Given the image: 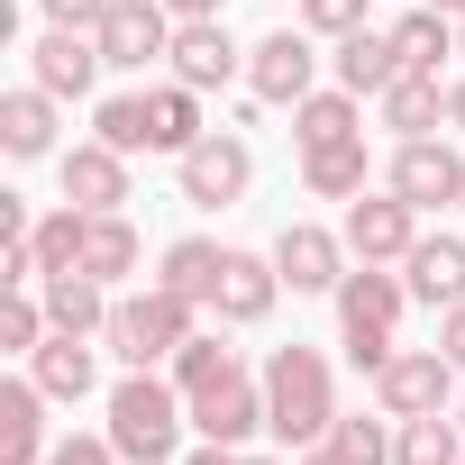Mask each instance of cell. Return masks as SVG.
Wrapping results in <instances>:
<instances>
[{
	"label": "cell",
	"instance_id": "cell-1",
	"mask_svg": "<svg viewBox=\"0 0 465 465\" xmlns=\"http://www.w3.org/2000/svg\"><path fill=\"white\" fill-rule=\"evenodd\" d=\"M183 429H192V401L155 365H128L110 383V447L128 465H183Z\"/></svg>",
	"mask_w": 465,
	"mask_h": 465
},
{
	"label": "cell",
	"instance_id": "cell-2",
	"mask_svg": "<svg viewBox=\"0 0 465 465\" xmlns=\"http://www.w3.org/2000/svg\"><path fill=\"white\" fill-rule=\"evenodd\" d=\"M265 429H274L292 456L338 429V383H329V356H320V347L292 338V347L265 356Z\"/></svg>",
	"mask_w": 465,
	"mask_h": 465
},
{
	"label": "cell",
	"instance_id": "cell-3",
	"mask_svg": "<svg viewBox=\"0 0 465 465\" xmlns=\"http://www.w3.org/2000/svg\"><path fill=\"white\" fill-rule=\"evenodd\" d=\"M401 302H411V283L392 265H347V283H338V347L365 374H383V356L401 347Z\"/></svg>",
	"mask_w": 465,
	"mask_h": 465
},
{
	"label": "cell",
	"instance_id": "cell-4",
	"mask_svg": "<svg viewBox=\"0 0 465 465\" xmlns=\"http://www.w3.org/2000/svg\"><path fill=\"white\" fill-rule=\"evenodd\" d=\"M192 329H201V302H183V292H164V283H146V292H128V302L110 311V329H101V347H110L119 365H173Z\"/></svg>",
	"mask_w": 465,
	"mask_h": 465
},
{
	"label": "cell",
	"instance_id": "cell-5",
	"mask_svg": "<svg viewBox=\"0 0 465 465\" xmlns=\"http://www.w3.org/2000/svg\"><path fill=\"white\" fill-rule=\"evenodd\" d=\"M374 411H383V420L456 411V365H447V347H392L383 374H374Z\"/></svg>",
	"mask_w": 465,
	"mask_h": 465
},
{
	"label": "cell",
	"instance_id": "cell-6",
	"mask_svg": "<svg viewBox=\"0 0 465 465\" xmlns=\"http://www.w3.org/2000/svg\"><path fill=\"white\" fill-rule=\"evenodd\" d=\"M173 183H183V201H192V210H228V201H247V183H256V146L210 128L201 146H183V155H173Z\"/></svg>",
	"mask_w": 465,
	"mask_h": 465
},
{
	"label": "cell",
	"instance_id": "cell-7",
	"mask_svg": "<svg viewBox=\"0 0 465 465\" xmlns=\"http://www.w3.org/2000/svg\"><path fill=\"white\" fill-rule=\"evenodd\" d=\"M411 247H420V210H411L392 183L347 201V256H356V265H401Z\"/></svg>",
	"mask_w": 465,
	"mask_h": 465
},
{
	"label": "cell",
	"instance_id": "cell-8",
	"mask_svg": "<svg viewBox=\"0 0 465 465\" xmlns=\"http://www.w3.org/2000/svg\"><path fill=\"white\" fill-rule=\"evenodd\" d=\"M173 10H164V0H110V19L92 28L101 37V64H119V74H146V64H164L173 55Z\"/></svg>",
	"mask_w": 465,
	"mask_h": 465
},
{
	"label": "cell",
	"instance_id": "cell-9",
	"mask_svg": "<svg viewBox=\"0 0 465 465\" xmlns=\"http://www.w3.org/2000/svg\"><path fill=\"white\" fill-rule=\"evenodd\" d=\"M311 83H320V46H311V28H274V37L247 46V92H256V101L292 110V101H311Z\"/></svg>",
	"mask_w": 465,
	"mask_h": 465
},
{
	"label": "cell",
	"instance_id": "cell-10",
	"mask_svg": "<svg viewBox=\"0 0 465 465\" xmlns=\"http://www.w3.org/2000/svg\"><path fill=\"white\" fill-rule=\"evenodd\" d=\"M183 401H192V429L219 438V447H247V438L265 429V374H247V365H228L219 383H201V392H183Z\"/></svg>",
	"mask_w": 465,
	"mask_h": 465
},
{
	"label": "cell",
	"instance_id": "cell-11",
	"mask_svg": "<svg viewBox=\"0 0 465 465\" xmlns=\"http://www.w3.org/2000/svg\"><path fill=\"white\" fill-rule=\"evenodd\" d=\"M274 302H283V265H274V256H247V247H228L219 292H210V320H219V329H265Z\"/></svg>",
	"mask_w": 465,
	"mask_h": 465
},
{
	"label": "cell",
	"instance_id": "cell-12",
	"mask_svg": "<svg viewBox=\"0 0 465 465\" xmlns=\"http://www.w3.org/2000/svg\"><path fill=\"white\" fill-rule=\"evenodd\" d=\"M274 265L292 292H338L347 283V228H320V219H292L274 238Z\"/></svg>",
	"mask_w": 465,
	"mask_h": 465
},
{
	"label": "cell",
	"instance_id": "cell-13",
	"mask_svg": "<svg viewBox=\"0 0 465 465\" xmlns=\"http://www.w3.org/2000/svg\"><path fill=\"white\" fill-rule=\"evenodd\" d=\"M392 192H401L411 210H447V201H465V155L438 146V137H401V155H392Z\"/></svg>",
	"mask_w": 465,
	"mask_h": 465
},
{
	"label": "cell",
	"instance_id": "cell-14",
	"mask_svg": "<svg viewBox=\"0 0 465 465\" xmlns=\"http://www.w3.org/2000/svg\"><path fill=\"white\" fill-rule=\"evenodd\" d=\"M28 83H46L55 101H83V92L101 83V37H92V28H46V37L28 46Z\"/></svg>",
	"mask_w": 465,
	"mask_h": 465
},
{
	"label": "cell",
	"instance_id": "cell-15",
	"mask_svg": "<svg viewBox=\"0 0 465 465\" xmlns=\"http://www.w3.org/2000/svg\"><path fill=\"white\" fill-rule=\"evenodd\" d=\"M164 64H173V83H192V92H228V83L247 74V55L228 46V28H219V19H183Z\"/></svg>",
	"mask_w": 465,
	"mask_h": 465
},
{
	"label": "cell",
	"instance_id": "cell-16",
	"mask_svg": "<svg viewBox=\"0 0 465 465\" xmlns=\"http://www.w3.org/2000/svg\"><path fill=\"white\" fill-rule=\"evenodd\" d=\"M55 173H64V201H83V210H128V155H119L110 137L64 146V155H55Z\"/></svg>",
	"mask_w": 465,
	"mask_h": 465
},
{
	"label": "cell",
	"instance_id": "cell-17",
	"mask_svg": "<svg viewBox=\"0 0 465 465\" xmlns=\"http://www.w3.org/2000/svg\"><path fill=\"white\" fill-rule=\"evenodd\" d=\"M46 383L37 374H10L0 383V465H46Z\"/></svg>",
	"mask_w": 465,
	"mask_h": 465
},
{
	"label": "cell",
	"instance_id": "cell-18",
	"mask_svg": "<svg viewBox=\"0 0 465 465\" xmlns=\"http://www.w3.org/2000/svg\"><path fill=\"white\" fill-rule=\"evenodd\" d=\"M401 283H411V302L456 311V302H465V238H420V247L401 256Z\"/></svg>",
	"mask_w": 465,
	"mask_h": 465
},
{
	"label": "cell",
	"instance_id": "cell-19",
	"mask_svg": "<svg viewBox=\"0 0 465 465\" xmlns=\"http://www.w3.org/2000/svg\"><path fill=\"white\" fill-rule=\"evenodd\" d=\"M374 119H383L392 137H429V128L447 119V83H438V74H392V83L374 92Z\"/></svg>",
	"mask_w": 465,
	"mask_h": 465
},
{
	"label": "cell",
	"instance_id": "cell-20",
	"mask_svg": "<svg viewBox=\"0 0 465 465\" xmlns=\"http://www.w3.org/2000/svg\"><path fill=\"white\" fill-rule=\"evenodd\" d=\"M37 292H46V320H55V329H74V338H101V329H110V311H119V302H110V283H101V274H83V265H74V274H46Z\"/></svg>",
	"mask_w": 465,
	"mask_h": 465
},
{
	"label": "cell",
	"instance_id": "cell-21",
	"mask_svg": "<svg viewBox=\"0 0 465 465\" xmlns=\"http://www.w3.org/2000/svg\"><path fill=\"white\" fill-rule=\"evenodd\" d=\"M28 374L46 383V401H83V392L101 383V347H92V338H74V329H55V338L28 356Z\"/></svg>",
	"mask_w": 465,
	"mask_h": 465
},
{
	"label": "cell",
	"instance_id": "cell-22",
	"mask_svg": "<svg viewBox=\"0 0 465 465\" xmlns=\"http://www.w3.org/2000/svg\"><path fill=\"white\" fill-rule=\"evenodd\" d=\"M0 146H10L19 164L55 155V92H46V83H19L10 101H0Z\"/></svg>",
	"mask_w": 465,
	"mask_h": 465
},
{
	"label": "cell",
	"instance_id": "cell-23",
	"mask_svg": "<svg viewBox=\"0 0 465 465\" xmlns=\"http://www.w3.org/2000/svg\"><path fill=\"white\" fill-rule=\"evenodd\" d=\"M347 137H365V101H356V92H311V101H292V146H302V155L347 146Z\"/></svg>",
	"mask_w": 465,
	"mask_h": 465
},
{
	"label": "cell",
	"instance_id": "cell-24",
	"mask_svg": "<svg viewBox=\"0 0 465 465\" xmlns=\"http://www.w3.org/2000/svg\"><path fill=\"white\" fill-rule=\"evenodd\" d=\"M329 64H338V92H356V101H374V92L401 74V55H392V28H383V37H374V28L338 37V55H329Z\"/></svg>",
	"mask_w": 465,
	"mask_h": 465
},
{
	"label": "cell",
	"instance_id": "cell-25",
	"mask_svg": "<svg viewBox=\"0 0 465 465\" xmlns=\"http://www.w3.org/2000/svg\"><path fill=\"white\" fill-rule=\"evenodd\" d=\"M146 119H155V155H183V146H201L210 128H201V92L192 83H155L146 92Z\"/></svg>",
	"mask_w": 465,
	"mask_h": 465
},
{
	"label": "cell",
	"instance_id": "cell-26",
	"mask_svg": "<svg viewBox=\"0 0 465 465\" xmlns=\"http://www.w3.org/2000/svg\"><path fill=\"white\" fill-rule=\"evenodd\" d=\"M219 265H228V247H210V238H173V247H164V274H155V283L210 311V292H219Z\"/></svg>",
	"mask_w": 465,
	"mask_h": 465
},
{
	"label": "cell",
	"instance_id": "cell-27",
	"mask_svg": "<svg viewBox=\"0 0 465 465\" xmlns=\"http://www.w3.org/2000/svg\"><path fill=\"white\" fill-rule=\"evenodd\" d=\"M456 456H465V429H456V411L392 420V465H456Z\"/></svg>",
	"mask_w": 465,
	"mask_h": 465
},
{
	"label": "cell",
	"instance_id": "cell-28",
	"mask_svg": "<svg viewBox=\"0 0 465 465\" xmlns=\"http://www.w3.org/2000/svg\"><path fill=\"white\" fill-rule=\"evenodd\" d=\"M392 55H401V74H438V64L456 55V19H447V10H411V19L392 28Z\"/></svg>",
	"mask_w": 465,
	"mask_h": 465
},
{
	"label": "cell",
	"instance_id": "cell-29",
	"mask_svg": "<svg viewBox=\"0 0 465 465\" xmlns=\"http://www.w3.org/2000/svg\"><path fill=\"white\" fill-rule=\"evenodd\" d=\"M83 274H101V283L137 274V228H128V210H92V238H83Z\"/></svg>",
	"mask_w": 465,
	"mask_h": 465
},
{
	"label": "cell",
	"instance_id": "cell-30",
	"mask_svg": "<svg viewBox=\"0 0 465 465\" xmlns=\"http://www.w3.org/2000/svg\"><path fill=\"white\" fill-rule=\"evenodd\" d=\"M302 183H311V201H356V192H365V137L302 155Z\"/></svg>",
	"mask_w": 465,
	"mask_h": 465
},
{
	"label": "cell",
	"instance_id": "cell-31",
	"mask_svg": "<svg viewBox=\"0 0 465 465\" xmlns=\"http://www.w3.org/2000/svg\"><path fill=\"white\" fill-rule=\"evenodd\" d=\"M28 238H37V265H46V274H74V265H83V238H92V210L64 201V210H46V219L28 228Z\"/></svg>",
	"mask_w": 465,
	"mask_h": 465
},
{
	"label": "cell",
	"instance_id": "cell-32",
	"mask_svg": "<svg viewBox=\"0 0 465 465\" xmlns=\"http://www.w3.org/2000/svg\"><path fill=\"white\" fill-rule=\"evenodd\" d=\"M92 128L119 146V155H155V119H146V92H110L92 110Z\"/></svg>",
	"mask_w": 465,
	"mask_h": 465
},
{
	"label": "cell",
	"instance_id": "cell-33",
	"mask_svg": "<svg viewBox=\"0 0 465 465\" xmlns=\"http://www.w3.org/2000/svg\"><path fill=\"white\" fill-rule=\"evenodd\" d=\"M46 338H55L46 292H0V347H10V356H37Z\"/></svg>",
	"mask_w": 465,
	"mask_h": 465
},
{
	"label": "cell",
	"instance_id": "cell-34",
	"mask_svg": "<svg viewBox=\"0 0 465 465\" xmlns=\"http://www.w3.org/2000/svg\"><path fill=\"white\" fill-rule=\"evenodd\" d=\"M228 365H238V347H219V329H192V338H183V356H173V383H183V392H201V383H219Z\"/></svg>",
	"mask_w": 465,
	"mask_h": 465
},
{
	"label": "cell",
	"instance_id": "cell-35",
	"mask_svg": "<svg viewBox=\"0 0 465 465\" xmlns=\"http://www.w3.org/2000/svg\"><path fill=\"white\" fill-rule=\"evenodd\" d=\"M329 447H338L347 465H392V429H383V420H365V411H356V420L338 411V429H329Z\"/></svg>",
	"mask_w": 465,
	"mask_h": 465
},
{
	"label": "cell",
	"instance_id": "cell-36",
	"mask_svg": "<svg viewBox=\"0 0 465 465\" xmlns=\"http://www.w3.org/2000/svg\"><path fill=\"white\" fill-rule=\"evenodd\" d=\"M302 28L311 37H356L365 28V0H302Z\"/></svg>",
	"mask_w": 465,
	"mask_h": 465
},
{
	"label": "cell",
	"instance_id": "cell-37",
	"mask_svg": "<svg viewBox=\"0 0 465 465\" xmlns=\"http://www.w3.org/2000/svg\"><path fill=\"white\" fill-rule=\"evenodd\" d=\"M46 465H128V456H119V447H110V429H101V438H55V447H46Z\"/></svg>",
	"mask_w": 465,
	"mask_h": 465
},
{
	"label": "cell",
	"instance_id": "cell-38",
	"mask_svg": "<svg viewBox=\"0 0 465 465\" xmlns=\"http://www.w3.org/2000/svg\"><path fill=\"white\" fill-rule=\"evenodd\" d=\"M37 10H46V28H101L110 0H37Z\"/></svg>",
	"mask_w": 465,
	"mask_h": 465
},
{
	"label": "cell",
	"instance_id": "cell-39",
	"mask_svg": "<svg viewBox=\"0 0 465 465\" xmlns=\"http://www.w3.org/2000/svg\"><path fill=\"white\" fill-rule=\"evenodd\" d=\"M438 347H447V365L465 374V302H456V311H438Z\"/></svg>",
	"mask_w": 465,
	"mask_h": 465
},
{
	"label": "cell",
	"instance_id": "cell-40",
	"mask_svg": "<svg viewBox=\"0 0 465 465\" xmlns=\"http://www.w3.org/2000/svg\"><path fill=\"white\" fill-rule=\"evenodd\" d=\"M238 456H247V447H219V438H201V447H192L183 465H238Z\"/></svg>",
	"mask_w": 465,
	"mask_h": 465
},
{
	"label": "cell",
	"instance_id": "cell-41",
	"mask_svg": "<svg viewBox=\"0 0 465 465\" xmlns=\"http://www.w3.org/2000/svg\"><path fill=\"white\" fill-rule=\"evenodd\" d=\"M164 10H173V19H219L228 0H164Z\"/></svg>",
	"mask_w": 465,
	"mask_h": 465
},
{
	"label": "cell",
	"instance_id": "cell-42",
	"mask_svg": "<svg viewBox=\"0 0 465 465\" xmlns=\"http://www.w3.org/2000/svg\"><path fill=\"white\" fill-rule=\"evenodd\" d=\"M292 465H347V456H338V447H329V438H320V447H302V456H292Z\"/></svg>",
	"mask_w": 465,
	"mask_h": 465
},
{
	"label": "cell",
	"instance_id": "cell-43",
	"mask_svg": "<svg viewBox=\"0 0 465 465\" xmlns=\"http://www.w3.org/2000/svg\"><path fill=\"white\" fill-rule=\"evenodd\" d=\"M447 128H465V74L447 83Z\"/></svg>",
	"mask_w": 465,
	"mask_h": 465
},
{
	"label": "cell",
	"instance_id": "cell-44",
	"mask_svg": "<svg viewBox=\"0 0 465 465\" xmlns=\"http://www.w3.org/2000/svg\"><path fill=\"white\" fill-rule=\"evenodd\" d=\"M429 10H447V19H465V0H429Z\"/></svg>",
	"mask_w": 465,
	"mask_h": 465
},
{
	"label": "cell",
	"instance_id": "cell-45",
	"mask_svg": "<svg viewBox=\"0 0 465 465\" xmlns=\"http://www.w3.org/2000/svg\"><path fill=\"white\" fill-rule=\"evenodd\" d=\"M238 465H292V456H238Z\"/></svg>",
	"mask_w": 465,
	"mask_h": 465
},
{
	"label": "cell",
	"instance_id": "cell-46",
	"mask_svg": "<svg viewBox=\"0 0 465 465\" xmlns=\"http://www.w3.org/2000/svg\"><path fill=\"white\" fill-rule=\"evenodd\" d=\"M456 429H465V392H456Z\"/></svg>",
	"mask_w": 465,
	"mask_h": 465
},
{
	"label": "cell",
	"instance_id": "cell-47",
	"mask_svg": "<svg viewBox=\"0 0 465 465\" xmlns=\"http://www.w3.org/2000/svg\"><path fill=\"white\" fill-rule=\"evenodd\" d=\"M456 55H465V19H456Z\"/></svg>",
	"mask_w": 465,
	"mask_h": 465
},
{
	"label": "cell",
	"instance_id": "cell-48",
	"mask_svg": "<svg viewBox=\"0 0 465 465\" xmlns=\"http://www.w3.org/2000/svg\"><path fill=\"white\" fill-rule=\"evenodd\" d=\"M456 465H465V456H456Z\"/></svg>",
	"mask_w": 465,
	"mask_h": 465
}]
</instances>
